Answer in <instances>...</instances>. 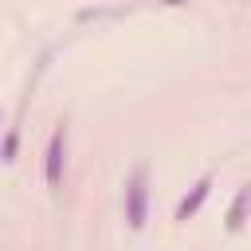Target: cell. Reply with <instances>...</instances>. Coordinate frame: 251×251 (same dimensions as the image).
Returning <instances> with one entry per match:
<instances>
[{
  "instance_id": "1",
  "label": "cell",
  "mask_w": 251,
  "mask_h": 251,
  "mask_svg": "<svg viewBox=\"0 0 251 251\" xmlns=\"http://www.w3.org/2000/svg\"><path fill=\"white\" fill-rule=\"evenodd\" d=\"M145 200H149V188H145V169H137L126 184V220L129 227H145Z\"/></svg>"
},
{
  "instance_id": "2",
  "label": "cell",
  "mask_w": 251,
  "mask_h": 251,
  "mask_svg": "<svg viewBox=\"0 0 251 251\" xmlns=\"http://www.w3.org/2000/svg\"><path fill=\"white\" fill-rule=\"evenodd\" d=\"M59 176H63V129H55L47 145V184H59Z\"/></svg>"
},
{
  "instance_id": "3",
  "label": "cell",
  "mask_w": 251,
  "mask_h": 251,
  "mask_svg": "<svg viewBox=\"0 0 251 251\" xmlns=\"http://www.w3.org/2000/svg\"><path fill=\"white\" fill-rule=\"evenodd\" d=\"M208 188H212V180H208V176H204V180H196V188H192V192L176 204V220H188V216H192V212L208 200Z\"/></svg>"
},
{
  "instance_id": "4",
  "label": "cell",
  "mask_w": 251,
  "mask_h": 251,
  "mask_svg": "<svg viewBox=\"0 0 251 251\" xmlns=\"http://www.w3.org/2000/svg\"><path fill=\"white\" fill-rule=\"evenodd\" d=\"M247 196H251V188H243V192L235 196V204H231V216H227V227H239V224H243V208H247Z\"/></svg>"
}]
</instances>
